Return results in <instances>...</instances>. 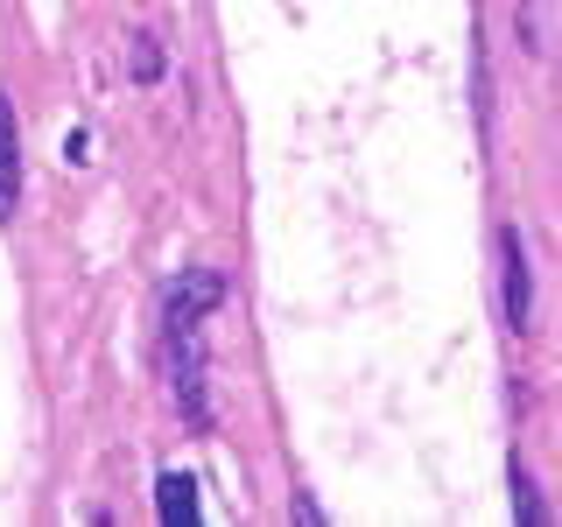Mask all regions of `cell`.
<instances>
[{"label": "cell", "instance_id": "obj_5", "mask_svg": "<svg viewBox=\"0 0 562 527\" xmlns=\"http://www.w3.org/2000/svg\"><path fill=\"white\" fill-rule=\"evenodd\" d=\"M499 254H506V324L527 330V260H520V239L506 233V239H499Z\"/></svg>", "mask_w": 562, "mask_h": 527}, {"label": "cell", "instance_id": "obj_6", "mask_svg": "<svg viewBox=\"0 0 562 527\" xmlns=\"http://www.w3.org/2000/svg\"><path fill=\"white\" fill-rule=\"evenodd\" d=\"M134 70H140V78H155V70H162V57H155V43H148V35L134 43Z\"/></svg>", "mask_w": 562, "mask_h": 527}, {"label": "cell", "instance_id": "obj_4", "mask_svg": "<svg viewBox=\"0 0 562 527\" xmlns=\"http://www.w3.org/2000/svg\"><path fill=\"white\" fill-rule=\"evenodd\" d=\"M155 514H162L169 527H198V479L162 471V485H155Z\"/></svg>", "mask_w": 562, "mask_h": 527}, {"label": "cell", "instance_id": "obj_2", "mask_svg": "<svg viewBox=\"0 0 562 527\" xmlns=\"http://www.w3.org/2000/svg\"><path fill=\"white\" fill-rule=\"evenodd\" d=\"M169 380H176V401H183V415L204 429L211 408H204V351H198V330H169Z\"/></svg>", "mask_w": 562, "mask_h": 527}, {"label": "cell", "instance_id": "obj_1", "mask_svg": "<svg viewBox=\"0 0 562 527\" xmlns=\"http://www.w3.org/2000/svg\"><path fill=\"white\" fill-rule=\"evenodd\" d=\"M218 303H225V274L218 268H190V274H176V289L162 303V324L169 330H198Z\"/></svg>", "mask_w": 562, "mask_h": 527}, {"label": "cell", "instance_id": "obj_3", "mask_svg": "<svg viewBox=\"0 0 562 527\" xmlns=\"http://www.w3.org/2000/svg\"><path fill=\"white\" fill-rule=\"evenodd\" d=\"M22 198V141H14V105L0 99V218Z\"/></svg>", "mask_w": 562, "mask_h": 527}]
</instances>
